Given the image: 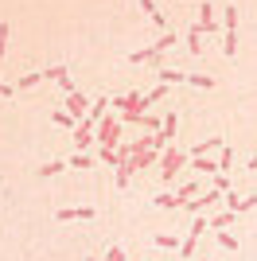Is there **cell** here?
Instances as JSON below:
<instances>
[{"label": "cell", "mask_w": 257, "mask_h": 261, "mask_svg": "<svg viewBox=\"0 0 257 261\" xmlns=\"http://www.w3.org/2000/svg\"><path fill=\"white\" fill-rule=\"evenodd\" d=\"M183 168H187V152H179V148H164V164H160V179H164V184H171L175 172H183Z\"/></svg>", "instance_id": "obj_1"}, {"label": "cell", "mask_w": 257, "mask_h": 261, "mask_svg": "<svg viewBox=\"0 0 257 261\" xmlns=\"http://www.w3.org/2000/svg\"><path fill=\"white\" fill-rule=\"evenodd\" d=\"M171 43H175V32H168V35H164V39H160V43L144 47V51H133V55H128V59H133V63H160V55L168 51Z\"/></svg>", "instance_id": "obj_2"}, {"label": "cell", "mask_w": 257, "mask_h": 261, "mask_svg": "<svg viewBox=\"0 0 257 261\" xmlns=\"http://www.w3.org/2000/svg\"><path fill=\"white\" fill-rule=\"evenodd\" d=\"M97 141H101V148H117V141H121V121L101 117V125H97Z\"/></svg>", "instance_id": "obj_3"}, {"label": "cell", "mask_w": 257, "mask_h": 261, "mask_svg": "<svg viewBox=\"0 0 257 261\" xmlns=\"http://www.w3.org/2000/svg\"><path fill=\"white\" fill-rule=\"evenodd\" d=\"M90 106H94V101L86 98L82 90H74V94H66V113H70V117H74V121H86V113H90Z\"/></svg>", "instance_id": "obj_4"}, {"label": "cell", "mask_w": 257, "mask_h": 261, "mask_svg": "<svg viewBox=\"0 0 257 261\" xmlns=\"http://www.w3.org/2000/svg\"><path fill=\"white\" fill-rule=\"evenodd\" d=\"M207 230V218L199 215L191 222V230H187V238H183V246H179V257H195V242H199V234Z\"/></svg>", "instance_id": "obj_5"}, {"label": "cell", "mask_w": 257, "mask_h": 261, "mask_svg": "<svg viewBox=\"0 0 257 261\" xmlns=\"http://www.w3.org/2000/svg\"><path fill=\"white\" fill-rule=\"evenodd\" d=\"M55 218L59 222H78V218H94V207H63V211H55Z\"/></svg>", "instance_id": "obj_6"}, {"label": "cell", "mask_w": 257, "mask_h": 261, "mask_svg": "<svg viewBox=\"0 0 257 261\" xmlns=\"http://www.w3.org/2000/svg\"><path fill=\"white\" fill-rule=\"evenodd\" d=\"M222 195H226V191H218V187H211V191H207L203 199H187L183 207H187V211H195V215H199V211H207V207H211V203H218V199H222Z\"/></svg>", "instance_id": "obj_7"}, {"label": "cell", "mask_w": 257, "mask_h": 261, "mask_svg": "<svg viewBox=\"0 0 257 261\" xmlns=\"http://www.w3.org/2000/svg\"><path fill=\"white\" fill-rule=\"evenodd\" d=\"M226 144H222V137H207L203 144H195L191 148V156H207V152H222Z\"/></svg>", "instance_id": "obj_8"}, {"label": "cell", "mask_w": 257, "mask_h": 261, "mask_svg": "<svg viewBox=\"0 0 257 261\" xmlns=\"http://www.w3.org/2000/svg\"><path fill=\"white\" fill-rule=\"evenodd\" d=\"M218 28V20H214V8H211V0H207L203 8H199V32H214Z\"/></svg>", "instance_id": "obj_9"}, {"label": "cell", "mask_w": 257, "mask_h": 261, "mask_svg": "<svg viewBox=\"0 0 257 261\" xmlns=\"http://www.w3.org/2000/svg\"><path fill=\"white\" fill-rule=\"evenodd\" d=\"M226 203H230V211H234V215H246V211H253V207H257V195H246V199L230 195Z\"/></svg>", "instance_id": "obj_10"}, {"label": "cell", "mask_w": 257, "mask_h": 261, "mask_svg": "<svg viewBox=\"0 0 257 261\" xmlns=\"http://www.w3.org/2000/svg\"><path fill=\"white\" fill-rule=\"evenodd\" d=\"M222 51H226V59L238 55V28H226L222 32Z\"/></svg>", "instance_id": "obj_11"}, {"label": "cell", "mask_w": 257, "mask_h": 261, "mask_svg": "<svg viewBox=\"0 0 257 261\" xmlns=\"http://www.w3.org/2000/svg\"><path fill=\"white\" fill-rule=\"evenodd\" d=\"M140 8H144V12L152 16V23H156V28H164V23H168V20H164V12L156 8V0H140Z\"/></svg>", "instance_id": "obj_12"}, {"label": "cell", "mask_w": 257, "mask_h": 261, "mask_svg": "<svg viewBox=\"0 0 257 261\" xmlns=\"http://www.w3.org/2000/svg\"><path fill=\"white\" fill-rule=\"evenodd\" d=\"M160 82H164V86H171V82H187V74H183V70H171V66H160Z\"/></svg>", "instance_id": "obj_13"}, {"label": "cell", "mask_w": 257, "mask_h": 261, "mask_svg": "<svg viewBox=\"0 0 257 261\" xmlns=\"http://www.w3.org/2000/svg\"><path fill=\"white\" fill-rule=\"evenodd\" d=\"M199 39H203V32H199V23H195L191 32H187V51H191V55L203 51V43H199Z\"/></svg>", "instance_id": "obj_14"}, {"label": "cell", "mask_w": 257, "mask_h": 261, "mask_svg": "<svg viewBox=\"0 0 257 261\" xmlns=\"http://www.w3.org/2000/svg\"><path fill=\"white\" fill-rule=\"evenodd\" d=\"M191 168H199V172H207V175H211V172H218V160H211V156H195V160H191Z\"/></svg>", "instance_id": "obj_15"}, {"label": "cell", "mask_w": 257, "mask_h": 261, "mask_svg": "<svg viewBox=\"0 0 257 261\" xmlns=\"http://www.w3.org/2000/svg\"><path fill=\"white\" fill-rule=\"evenodd\" d=\"M156 207L175 211V207H183V199H179V195H168V191H164V195H156Z\"/></svg>", "instance_id": "obj_16"}, {"label": "cell", "mask_w": 257, "mask_h": 261, "mask_svg": "<svg viewBox=\"0 0 257 261\" xmlns=\"http://www.w3.org/2000/svg\"><path fill=\"white\" fill-rule=\"evenodd\" d=\"M187 82H191V86H199V90H214V78H211V74H187Z\"/></svg>", "instance_id": "obj_17"}, {"label": "cell", "mask_w": 257, "mask_h": 261, "mask_svg": "<svg viewBox=\"0 0 257 261\" xmlns=\"http://www.w3.org/2000/svg\"><path fill=\"white\" fill-rule=\"evenodd\" d=\"M230 222H238V215H234V211H226V215L211 218V226H214V230H226V226H230Z\"/></svg>", "instance_id": "obj_18"}, {"label": "cell", "mask_w": 257, "mask_h": 261, "mask_svg": "<svg viewBox=\"0 0 257 261\" xmlns=\"http://www.w3.org/2000/svg\"><path fill=\"white\" fill-rule=\"evenodd\" d=\"M63 168H70V164H59V160H51V164H43V168H35L39 175H59Z\"/></svg>", "instance_id": "obj_19"}, {"label": "cell", "mask_w": 257, "mask_h": 261, "mask_svg": "<svg viewBox=\"0 0 257 261\" xmlns=\"http://www.w3.org/2000/svg\"><path fill=\"white\" fill-rule=\"evenodd\" d=\"M160 98H168V86H156V90H148V94H144V106H152V101H160Z\"/></svg>", "instance_id": "obj_20"}, {"label": "cell", "mask_w": 257, "mask_h": 261, "mask_svg": "<svg viewBox=\"0 0 257 261\" xmlns=\"http://www.w3.org/2000/svg\"><path fill=\"white\" fill-rule=\"evenodd\" d=\"M8 32H12V23H8V20H0V55L8 51Z\"/></svg>", "instance_id": "obj_21"}, {"label": "cell", "mask_w": 257, "mask_h": 261, "mask_svg": "<svg viewBox=\"0 0 257 261\" xmlns=\"http://www.w3.org/2000/svg\"><path fill=\"white\" fill-rule=\"evenodd\" d=\"M222 28H238V8H222Z\"/></svg>", "instance_id": "obj_22"}, {"label": "cell", "mask_w": 257, "mask_h": 261, "mask_svg": "<svg viewBox=\"0 0 257 261\" xmlns=\"http://www.w3.org/2000/svg\"><path fill=\"white\" fill-rule=\"evenodd\" d=\"M218 246H222V250H238V238L222 230V234H218Z\"/></svg>", "instance_id": "obj_23"}, {"label": "cell", "mask_w": 257, "mask_h": 261, "mask_svg": "<svg viewBox=\"0 0 257 261\" xmlns=\"http://www.w3.org/2000/svg\"><path fill=\"white\" fill-rule=\"evenodd\" d=\"M70 168H94V156H86V152H78L74 160H70Z\"/></svg>", "instance_id": "obj_24"}, {"label": "cell", "mask_w": 257, "mask_h": 261, "mask_svg": "<svg viewBox=\"0 0 257 261\" xmlns=\"http://www.w3.org/2000/svg\"><path fill=\"white\" fill-rule=\"evenodd\" d=\"M140 125H144V129H156V133L164 129V121H160V117H148V113H144V117H140Z\"/></svg>", "instance_id": "obj_25"}, {"label": "cell", "mask_w": 257, "mask_h": 261, "mask_svg": "<svg viewBox=\"0 0 257 261\" xmlns=\"http://www.w3.org/2000/svg\"><path fill=\"white\" fill-rule=\"evenodd\" d=\"M156 246H164V250H175V234H156Z\"/></svg>", "instance_id": "obj_26"}, {"label": "cell", "mask_w": 257, "mask_h": 261, "mask_svg": "<svg viewBox=\"0 0 257 261\" xmlns=\"http://www.w3.org/2000/svg\"><path fill=\"white\" fill-rule=\"evenodd\" d=\"M230 164H234V152H230V148H222V152H218V172H222V168H230Z\"/></svg>", "instance_id": "obj_27"}, {"label": "cell", "mask_w": 257, "mask_h": 261, "mask_svg": "<svg viewBox=\"0 0 257 261\" xmlns=\"http://www.w3.org/2000/svg\"><path fill=\"white\" fill-rule=\"evenodd\" d=\"M128 175H133V164H125V168H117V187L128 184Z\"/></svg>", "instance_id": "obj_28"}, {"label": "cell", "mask_w": 257, "mask_h": 261, "mask_svg": "<svg viewBox=\"0 0 257 261\" xmlns=\"http://www.w3.org/2000/svg\"><path fill=\"white\" fill-rule=\"evenodd\" d=\"M55 121H59V125H63V129H70V125H74V117H70V113H66V109H59V113H55Z\"/></svg>", "instance_id": "obj_29"}, {"label": "cell", "mask_w": 257, "mask_h": 261, "mask_svg": "<svg viewBox=\"0 0 257 261\" xmlns=\"http://www.w3.org/2000/svg\"><path fill=\"white\" fill-rule=\"evenodd\" d=\"M101 261H125V250H121V246H113V250H109Z\"/></svg>", "instance_id": "obj_30"}, {"label": "cell", "mask_w": 257, "mask_h": 261, "mask_svg": "<svg viewBox=\"0 0 257 261\" xmlns=\"http://www.w3.org/2000/svg\"><path fill=\"white\" fill-rule=\"evenodd\" d=\"M214 187H218V191H230V179H226L222 172H214Z\"/></svg>", "instance_id": "obj_31"}, {"label": "cell", "mask_w": 257, "mask_h": 261, "mask_svg": "<svg viewBox=\"0 0 257 261\" xmlns=\"http://www.w3.org/2000/svg\"><path fill=\"white\" fill-rule=\"evenodd\" d=\"M195 191H199V187H195V184H183V187H179V199H183V203H187V199H191Z\"/></svg>", "instance_id": "obj_32"}, {"label": "cell", "mask_w": 257, "mask_h": 261, "mask_svg": "<svg viewBox=\"0 0 257 261\" xmlns=\"http://www.w3.org/2000/svg\"><path fill=\"white\" fill-rule=\"evenodd\" d=\"M59 86H63V94H74V82H70V74L59 78Z\"/></svg>", "instance_id": "obj_33"}, {"label": "cell", "mask_w": 257, "mask_h": 261, "mask_svg": "<svg viewBox=\"0 0 257 261\" xmlns=\"http://www.w3.org/2000/svg\"><path fill=\"white\" fill-rule=\"evenodd\" d=\"M12 94H16V90H12V86H4V82H0V98H12Z\"/></svg>", "instance_id": "obj_34"}, {"label": "cell", "mask_w": 257, "mask_h": 261, "mask_svg": "<svg viewBox=\"0 0 257 261\" xmlns=\"http://www.w3.org/2000/svg\"><path fill=\"white\" fill-rule=\"evenodd\" d=\"M249 168H257V160H253V164H249Z\"/></svg>", "instance_id": "obj_35"}, {"label": "cell", "mask_w": 257, "mask_h": 261, "mask_svg": "<svg viewBox=\"0 0 257 261\" xmlns=\"http://www.w3.org/2000/svg\"><path fill=\"white\" fill-rule=\"evenodd\" d=\"M86 261H97V257H86Z\"/></svg>", "instance_id": "obj_36"}, {"label": "cell", "mask_w": 257, "mask_h": 261, "mask_svg": "<svg viewBox=\"0 0 257 261\" xmlns=\"http://www.w3.org/2000/svg\"><path fill=\"white\" fill-rule=\"evenodd\" d=\"M203 261H207V257H203Z\"/></svg>", "instance_id": "obj_37"}]
</instances>
